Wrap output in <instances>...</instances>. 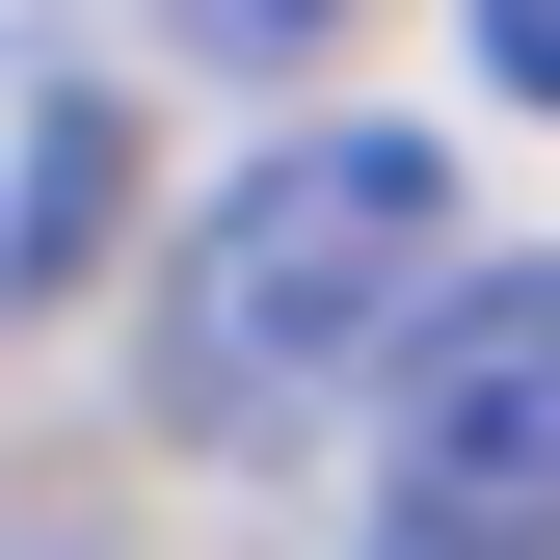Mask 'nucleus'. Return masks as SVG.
Segmentation results:
<instances>
[{
  "mask_svg": "<svg viewBox=\"0 0 560 560\" xmlns=\"http://www.w3.org/2000/svg\"><path fill=\"white\" fill-rule=\"evenodd\" d=\"M454 161L428 133H267L214 214L161 241V428L214 454H294L347 374H428L454 347Z\"/></svg>",
  "mask_w": 560,
  "mask_h": 560,
  "instance_id": "obj_1",
  "label": "nucleus"
},
{
  "mask_svg": "<svg viewBox=\"0 0 560 560\" xmlns=\"http://www.w3.org/2000/svg\"><path fill=\"white\" fill-rule=\"evenodd\" d=\"M374 560H560V267H480L374 428Z\"/></svg>",
  "mask_w": 560,
  "mask_h": 560,
  "instance_id": "obj_2",
  "label": "nucleus"
},
{
  "mask_svg": "<svg viewBox=\"0 0 560 560\" xmlns=\"http://www.w3.org/2000/svg\"><path fill=\"white\" fill-rule=\"evenodd\" d=\"M187 27H214V54H320V0H187Z\"/></svg>",
  "mask_w": 560,
  "mask_h": 560,
  "instance_id": "obj_4",
  "label": "nucleus"
},
{
  "mask_svg": "<svg viewBox=\"0 0 560 560\" xmlns=\"http://www.w3.org/2000/svg\"><path fill=\"white\" fill-rule=\"evenodd\" d=\"M107 187H133V133L81 54H27V161H0V294H81L107 267Z\"/></svg>",
  "mask_w": 560,
  "mask_h": 560,
  "instance_id": "obj_3",
  "label": "nucleus"
},
{
  "mask_svg": "<svg viewBox=\"0 0 560 560\" xmlns=\"http://www.w3.org/2000/svg\"><path fill=\"white\" fill-rule=\"evenodd\" d=\"M480 54H508V81H534V107H560V0H480Z\"/></svg>",
  "mask_w": 560,
  "mask_h": 560,
  "instance_id": "obj_5",
  "label": "nucleus"
}]
</instances>
